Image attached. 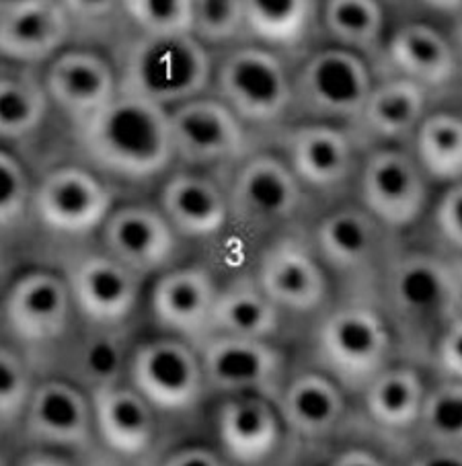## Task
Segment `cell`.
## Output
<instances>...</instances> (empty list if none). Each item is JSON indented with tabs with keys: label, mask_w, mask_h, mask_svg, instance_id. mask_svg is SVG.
Masks as SVG:
<instances>
[{
	"label": "cell",
	"mask_w": 462,
	"mask_h": 466,
	"mask_svg": "<svg viewBox=\"0 0 462 466\" xmlns=\"http://www.w3.org/2000/svg\"><path fill=\"white\" fill-rule=\"evenodd\" d=\"M280 309L267 299L257 282L232 284L218 292L212 310V329L221 335L267 339L278 331Z\"/></svg>",
	"instance_id": "obj_31"
},
{
	"label": "cell",
	"mask_w": 462,
	"mask_h": 466,
	"mask_svg": "<svg viewBox=\"0 0 462 466\" xmlns=\"http://www.w3.org/2000/svg\"><path fill=\"white\" fill-rule=\"evenodd\" d=\"M11 464H13V461L9 458V454H6L3 444H0V466H11Z\"/></svg>",
	"instance_id": "obj_51"
},
{
	"label": "cell",
	"mask_w": 462,
	"mask_h": 466,
	"mask_svg": "<svg viewBox=\"0 0 462 466\" xmlns=\"http://www.w3.org/2000/svg\"><path fill=\"white\" fill-rule=\"evenodd\" d=\"M409 466H462V448L432 446L413 458Z\"/></svg>",
	"instance_id": "obj_45"
},
{
	"label": "cell",
	"mask_w": 462,
	"mask_h": 466,
	"mask_svg": "<svg viewBox=\"0 0 462 466\" xmlns=\"http://www.w3.org/2000/svg\"><path fill=\"white\" fill-rule=\"evenodd\" d=\"M396 75L409 78L426 91H440L457 76V52L440 31L426 23H409L393 34L385 47Z\"/></svg>",
	"instance_id": "obj_24"
},
{
	"label": "cell",
	"mask_w": 462,
	"mask_h": 466,
	"mask_svg": "<svg viewBox=\"0 0 462 466\" xmlns=\"http://www.w3.org/2000/svg\"><path fill=\"white\" fill-rule=\"evenodd\" d=\"M124 364V343L116 337L101 333L80 343L75 358L77 374L80 380L93 387V390L118 384Z\"/></svg>",
	"instance_id": "obj_39"
},
{
	"label": "cell",
	"mask_w": 462,
	"mask_h": 466,
	"mask_svg": "<svg viewBox=\"0 0 462 466\" xmlns=\"http://www.w3.org/2000/svg\"><path fill=\"white\" fill-rule=\"evenodd\" d=\"M257 286L278 309L311 312L327 296V278L313 253L294 238L267 248L257 269Z\"/></svg>",
	"instance_id": "obj_18"
},
{
	"label": "cell",
	"mask_w": 462,
	"mask_h": 466,
	"mask_svg": "<svg viewBox=\"0 0 462 466\" xmlns=\"http://www.w3.org/2000/svg\"><path fill=\"white\" fill-rule=\"evenodd\" d=\"M108 253L136 276L163 269L173 259L175 230L163 212L146 206H126L103 224Z\"/></svg>",
	"instance_id": "obj_17"
},
{
	"label": "cell",
	"mask_w": 462,
	"mask_h": 466,
	"mask_svg": "<svg viewBox=\"0 0 462 466\" xmlns=\"http://www.w3.org/2000/svg\"><path fill=\"white\" fill-rule=\"evenodd\" d=\"M221 101L242 124L270 126L294 106V88L280 56L270 47L232 50L218 66Z\"/></svg>",
	"instance_id": "obj_3"
},
{
	"label": "cell",
	"mask_w": 462,
	"mask_h": 466,
	"mask_svg": "<svg viewBox=\"0 0 462 466\" xmlns=\"http://www.w3.org/2000/svg\"><path fill=\"white\" fill-rule=\"evenodd\" d=\"M111 194L99 177L80 167L47 173L34 191L31 212L47 230L83 237L103 227L111 214Z\"/></svg>",
	"instance_id": "obj_8"
},
{
	"label": "cell",
	"mask_w": 462,
	"mask_h": 466,
	"mask_svg": "<svg viewBox=\"0 0 462 466\" xmlns=\"http://www.w3.org/2000/svg\"><path fill=\"white\" fill-rule=\"evenodd\" d=\"M31 189L26 167L13 152L0 147V238L23 227L31 212Z\"/></svg>",
	"instance_id": "obj_37"
},
{
	"label": "cell",
	"mask_w": 462,
	"mask_h": 466,
	"mask_svg": "<svg viewBox=\"0 0 462 466\" xmlns=\"http://www.w3.org/2000/svg\"><path fill=\"white\" fill-rule=\"evenodd\" d=\"M245 34L270 50H296L319 17L317 0H242Z\"/></svg>",
	"instance_id": "obj_29"
},
{
	"label": "cell",
	"mask_w": 462,
	"mask_h": 466,
	"mask_svg": "<svg viewBox=\"0 0 462 466\" xmlns=\"http://www.w3.org/2000/svg\"><path fill=\"white\" fill-rule=\"evenodd\" d=\"M175 157L191 165L229 163L245 157V124L221 99H191L169 111Z\"/></svg>",
	"instance_id": "obj_9"
},
{
	"label": "cell",
	"mask_w": 462,
	"mask_h": 466,
	"mask_svg": "<svg viewBox=\"0 0 462 466\" xmlns=\"http://www.w3.org/2000/svg\"><path fill=\"white\" fill-rule=\"evenodd\" d=\"M216 288L201 268L167 271L154 284L152 312L163 327L185 337H201L212 329Z\"/></svg>",
	"instance_id": "obj_23"
},
{
	"label": "cell",
	"mask_w": 462,
	"mask_h": 466,
	"mask_svg": "<svg viewBox=\"0 0 462 466\" xmlns=\"http://www.w3.org/2000/svg\"><path fill=\"white\" fill-rule=\"evenodd\" d=\"M321 23L335 42L355 54L380 50L385 34V11L380 0H325Z\"/></svg>",
	"instance_id": "obj_33"
},
{
	"label": "cell",
	"mask_w": 462,
	"mask_h": 466,
	"mask_svg": "<svg viewBox=\"0 0 462 466\" xmlns=\"http://www.w3.org/2000/svg\"><path fill=\"white\" fill-rule=\"evenodd\" d=\"M160 212L180 235L208 238L224 228L231 204L214 181L201 175L180 173L160 191Z\"/></svg>",
	"instance_id": "obj_25"
},
{
	"label": "cell",
	"mask_w": 462,
	"mask_h": 466,
	"mask_svg": "<svg viewBox=\"0 0 462 466\" xmlns=\"http://www.w3.org/2000/svg\"><path fill=\"white\" fill-rule=\"evenodd\" d=\"M360 189L372 218L393 228L416 222L426 204L421 168L401 150L375 152L364 167Z\"/></svg>",
	"instance_id": "obj_14"
},
{
	"label": "cell",
	"mask_w": 462,
	"mask_h": 466,
	"mask_svg": "<svg viewBox=\"0 0 462 466\" xmlns=\"http://www.w3.org/2000/svg\"><path fill=\"white\" fill-rule=\"evenodd\" d=\"M44 80L29 66L0 60V142H19L34 136L47 114Z\"/></svg>",
	"instance_id": "obj_28"
},
{
	"label": "cell",
	"mask_w": 462,
	"mask_h": 466,
	"mask_svg": "<svg viewBox=\"0 0 462 466\" xmlns=\"http://www.w3.org/2000/svg\"><path fill=\"white\" fill-rule=\"evenodd\" d=\"M229 204L241 222H282L292 218L303 204V183L280 158L253 157L234 179Z\"/></svg>",
	"instance_id": "obj_16"
},
{
	"label": "cell",
	"mask_w": 462,
	"mask_h": 466,
	"mask_svg": "<svg viewBox=\"0 0 462 466\" xmlns=\"http://www.w3.org/2000/svg\"><path fill=\"white\" fill-rule=\"evenodd\" d=\"M50 101L77 126L95 116L119 93L111 64L87 50H67L50 60L44 76Z\"/></svg>",
	"instance_id": "obj_15"
},
{
	"label": "cell",
	"mask_w": 462,
	"mask_h": 466,
	"mask_svg": "<svg viewBox=\"0 0 462 466\" xmlns=\"http://www.w3.org/2000/svg\"><path fill=\"white\" fill-rule=\"evenodd\" d=\"M191 34L204 44L232 42L245 31L242 0H190Z\"/></svg>",
	"instance_id": "obj_40"
},
{
	"label": "cell",
	"mask_w": 462,
	"mask_h": 466,
	"mask_svg": "<svg viewBox=\"0 0 462 466\" xmlns=\"http://www.w3.org/2000/svg\"><path fill=\"white\" fill-rule=\"evenodd\" d=\"M121 15L142 35L191 34L190 0H121Z\"/></svg>",
	"instance_id": "obj_38"
},
{
	"label": "cell",
	"mask_w": 462,
	"mask_h": 466,
	"mask_svg": "<svg viewBox=\"0 0 462 466\" xmlns=\"http://www.w3.org/2000/svg\"><path fill=\"white\" fill-rule=\"evenodd\" d=\"M427 91L409 78L396 76L372 86L366 106L352 124L355 132L370 140H401L417 132L426 117Z\"/></svg>",
	"instance_id": "obj_26"
},
{
	"label": "cell",
	"mask_w": 462,
	"mask_h": 466,
	"mask_svg": "<svg viewBox=\"0 0 462 466\" xmlns=\"http://www.w3.org/2000/svg\"><path fill=\"white\" fill-rule=\"evenodd\" d=\"M417 158L437 181L462 179V117L454 114L426 116L417 127Z\"/></svg>",
	"instance_id": "obj_34"
},
{
	"label": "cell",
	"mask_w": 462,
	"mask_h": 466,
	"mask_svg": "<svg viewBox=\"0 0 462 466\" xmlns=\"http://www.w3.org/2000/svg\"><path fill=\"white\" fill-rule=\"evenodd\" d=\"M11 466H77L70 458L58 452H29L13 461Z\"/></svg>",
	"instance_id": "obj_47"
},
{
	"label": "cell",
	"mask_w": 462,
	"mask_h": 466,
	"mask_svg": "<svg viewBox=\"0 0 462 466\" xmlns=\"http://www.w3.org/2000/svg\"><path fill=\"white\" fill-rule=\"evenodd\" d=\"M424 399V382L411 368L383 370L366 387L368 413L386 430H407L417 423Z\"/></svg>",
	"instance_id": "obj_32"
},
{
	"label": "cell",
	"mask_w": 462,
	"mask_h": 466,
	"mask_svg": "<svg viewBox=\"0 0 462 466\" xmlns=\"http://www.w3.org/2000/svg\"><path fill=\"white\" fill-rule=\"evenodd\" d=\"M454 39H457V47H458L460 54H462V15H460V21H458V25H457V31H454Z\"/></svg>",
	"instance_id": "obj_50"
},
{
	"label": "cell",
	"mask_w": 462,
	"mask_h": 466,
	"mask_svg": "<svg viewBox=\"0 0 462 466\" xmlns=\"http://www.w3.org/2000/svg\"><path fill=\"white\" fill-rule=\"evenodd\" d=\"M437 364L450 380L462 382V317L446 325L437 341Z\"/></svg>",
	"instance_id": "obj_43"
},
{
	"label": "cell",
	"mask_w": 462,
	"mask_h": 466,
	"mask_svg": "<svg viewBox=\"0 0 462 466\" xmlns=\"http://www.w3.org/2000/svg\"><path fill=\"white\" fill-rule=\"evenodd\" d=\"M132 387L160 411H188L201 399L206 376L190 345L175 339L144 343L129 360Z\"/></svg>",
	"instance_id": "obj_7"
},
{
	"label": "cell",
	"mask_w": 462,
	"mask_h": 466,
	"mask_svg": "<svg viewBox=\"0 0 462 466\" xmlns=\"http://www.w3.org/2000/svg\"><path fill=\"white\" fill-rule=\"evenodd\" d=\"M286 148L292 173L308 187L335 189L352 175V140L335 126L325 122L300 126L288 134Z\"/></svg>",
	"instance_id": "obj_22"
},
{
	"label": "cell",
	"mask_w": 462,
	"mask_h": 466,
	"mask_svg": "<svg viewBox=\"0 0 462 466\" xmlns=\"http://www.w3.org/2000/svg\"><path fill=\"white\" fill-rule=\"evenodd\" d=\"M218 438L232 466H262L278 452L280 415L262 395H234L218 411Z\"/></svg>",
	"instance_id": "obj_21"
},
{
	"label": "cell",
	"mask_w": 462,
	"mask_h": 466,
	"mask_svg": "<svg viewBox=\"0 0 462 466\" xmlns=\"http://www.w3.org/2000/svg\"><path fill=\"white\" fill-rule=\"evenodd\" d=\"M329 466H386L376 454L364 448H347L342 454H337Z\"/></svg>",
	"instance_id": "obj_46"
},
{
	"label": "cell",
	"mask_w": 462,
	"mask_h": 466,
	"mask_svg": "<svg viewBox=\"0 0 462 466\" xmlns=\"http://www.w3.org/2000/svg\"><path fill=\"white\" fill-rule=\"evenodd\" d=\"M388 294L407 320H446L460 309L450 265L419 253L395 263Z\"/></svg>",
	"instance_id": "obj_20"
},
{
	"label": "cell",
	"mask_w": 462,
	"mask_h": 466,
	"mask_svg": "<svg viewBox=\"0 0 462 466\" xmlns=\"http://www.w3.org/2000/svg\"><path fill=\"white\" fill-rule=\"evenodd\" d=\"M388 345L383 317L368 307L339 309L319 329L323 361L350 389H366L383 372Z\"/></svg>",
	"instance_id": "obj_5"
},
{
	"label": "cell",
	"mask_w": 462,
	"mask_h": 466,
	"mask_svg": "<svg viewBox=\"0 0 462 466\" xmlns=\"http://www.w3.org/2000/svg\"><path fill=\"white\" fill-rule=\"evenodd\" d=\"M212 76L206 44L193 34L142 35L129 46L119 91L165 109L198 99Z\"/></svg>",
	"instance_id": "obj_2"
},
{
	"label": "cell",
	"mask_w": 462,
	"mask_h": 466,
	"mask_svg": "<svg viewBox=\"0 0 462 466\" xmlns=\"http://www.w3.org/2000/svg\"><path fill=\"white\" fill-rule=\"evenodd\" d=\"M317 245L331 268L339 271L366 268L378 245L376 220L368 212L339 210L319 224Z\"/></svg>",
	"instance_id": "obj_30"
},
{
	"label": "cell",
	"mask_w": 462,
	"mask_h": 466,
	"mask_svg": "<svg viewBox=\"0 0 462 466\" xmlns=\"http://www.w3.org/2000/svg\"><path fill=\"white\" fill-rule=\"evenodd\" d=\"M75 31L60 0H0V60L34 66L56 58Z\"/></svg>",
	"instance_id": "obj_10"
},
{
	"label": "cell",
	"mask_w": 462,
	"mask_h": 466,
	"mask_svg": "<svg viewBox=\"0 0 462 466\" xmlns=\"http://www.w3.org/2000/svg\"><path fill=\"white\" fill-rule=\"evenodd\" d=\"M159 466H232L229 458L206 446H183L175 450Z\"/></svg>",
	"instance_id": "obj_44"
},
{
	"label": "cell",
	"mask_w": 462,
	"mask_h": 466,
	"mask_svg": "<svg viewBox=\"0 0 462 466\" xmlns=\"http://www.w3.org/2000/svg\"><path fill=\"white\" fill-rule=\"evenodd\" d=\"M292 88L294 106L317 122L354 124L370 97L372 78L360 54L327 47L304 62Z\"/></svg>",
	"instance_id": "obj_4"
},
{
	"label": "cell",
	"mask_w": 462,
	"mask_h": 466,
	"mask_svg": "<svg viewBox=\"0 0 462 466\" xmlns=\"http://www.w3.org/2000/svg\"><path fill=\"white\" fill-rule=\"evenodd\" d=\"M21 428L34 444L88 452L95 440L93 405L72 384L47 380L34 387Z\"/></svg>",
	"instance_id": "obj_11"
},
{
	"label": "cell",
	"mask_w": 462,
	"mask_h": 466,
	"mask_svg": "<svg viewBox=\"0 0 462 466\" xmlns=\"http://www.w3.org/2000/svg\"><path fill=\"white\" fill-rule=\"evenodd\" d=\"M452 276H454V286H457V296H458V307H462V259L458 263L450 265Z\"/></svg>",
	"instance_id": "obj_49"
},
{
	"label": "cell",
	"mask_w": 462,
	"mask_h": 466,
	"mask_svg": "<svg viewBox=\"0 0 462 466\" xmlns=\"http://www.w3.org/2000/svg\"><path fill=\"white\" fill-rule=\"evenodd\" d=\"M427 9L446 15H462V0H419Z\"/></svg>",
	"instance_id": "obj_48"
},
{
	"label": "cell",
	"mask_w": 462,
	"mask_h": 466,
	"mask_svg": "<svg viewBox=\"0 0 462 466\" xmlns=\"http://www.w3.org/2000/svg\"><path fill=\"white\" fill-rule=\"evenodd\" d=\"M72 25L99 31L121 15V0H60Z\"/></svg>",
	"instance_id": "obj_41"
},
{
	"label": "cell",
	"mask_w": 462,
	"mask_h": 466,
	"mask_svg": "<svg viewBox=\"0 0 462 466\" xmlns=\"http://www.w3.org/2000/svg\"><path fill=\"white\" fill-rule=\"evenodd\" d=\"M72 307L67 279L50 271H27L6 290L0 304V323L15 343L36 348L58 341L68 331Z\"/></svg>",
	"instance_id": "obj_6"
},
{
	"label": "cell",
	"mask_w": 462,
	"mask_h": 466,
	"mask_svg": "<svg viewBox=\"0 0 462 466\" xmlns=\"http://www.w3.org/2000/svg\"><path fill=\"white\" fill-rule=\"evenodd\" d=\"M91 405L97 438L111 454L136 462L150 452L157 440L152 405L134 387L97 389Z\"/></svg>",
	"instance_id": "obj_19"
},
{
	"label": "cell",
	"mask_w": 462,
	"mask_h": 466,
	"mask_svg": "<svg viewBox=\"0 0 462 466\" xmlns=\"http://www.w3.org/2000/svg\"><path fill=\"white\" fill-rule=\"evenodd\" d=\"M206 382L232 395L275 397L280 389L283 358L265 339L218 335L201 358Z\"/></svg>",
	"instance_id": "obj_13"
},
{
	"label": "cell",
	"mask_w": 462,
	"mask_h": 466,
	"mask_svg": "<svg viewBox=\"0 0 462 466\" xmlns=\"http://www.w3.org/2000/svg\"><path fill=\"white\" fill-rule=\"evenodd\" d=\"M34 392L26 358L9 343H0V440L19 428Z\"/></svg>",
	"instance_id": "obj_36"
},
{
	"label": "cell",
	"mask_w": 462,
	"mask_h": 466,
	"mask_svg": "<svg viewBox=\"0 0 462 466\" xmlns=\"http://www.w3.org/2000/svg\"><path fill=\"white\" fill-rule=\"evenodd\" d=\"M436 224L446 243L462 251V183L442 198L436 210Z\"/></svg>",
	"instance_id": "obj_42"
},
{
	"label": "cell",
	"mask_w": 462,
	"mask_h": 466,
	"mask_svg": "<svg viewBox=\"0 0 462 466\" xmlns=\"http://www.w3.org/2000/svg\"><path fill=\"white\" fill-rule=\"evenodd\" d=\"M417 423L429 446L462 448V382L448 380L426 395Z\"/></svg>",
	"instance_id": "obj_35"
},
{
	"label": "cell",
	"mask_w": 462,
	"mask_h": 466,
	"mask_svg": "<svg viewBox=\"0 0 462 466\" xmlns=\"http://www.w3.org/2000/svg\"><path fill=\"white\" fill-rule=\"evenodd\" d=\"M78 140L93 163L128 181L152 179L175 158L169 109L126 91L78 124Z\"/></svg>",
	"instance_id": "obj_1"
},
{
	"label": "cell",
	"mask_w": 462,
	"mask_h": 466,
	"mask_svg": "<svg viewBox=\"0 0 462 466\" xmlns=\"http://www.w3.org/2000/svg\"><path fill=\"white\" fill-rule=\"evenodd\" d=\"M282 420L300 438H325L344 415V397L334 382L319 374H303L283 390Z\"/></svg>",
	"instance_id": "obj_27"
},
{
	"label": "cell",
	"mask_w": 462,
	"mask_h": 466,
	"mask_svg": "<svg viewBox=\"0 0 462 466\" xmlns=\"http://www.w3.org/2000/svg\"><path fill=\"white\" fill-rule=\"evenodd\" d=\"M67 284L80 315L101 329L128 320L140 296V278L109 253L78 257L70 265Z\"/></svg>",
	"instance_id": "obj_12"
}]
</instances>
